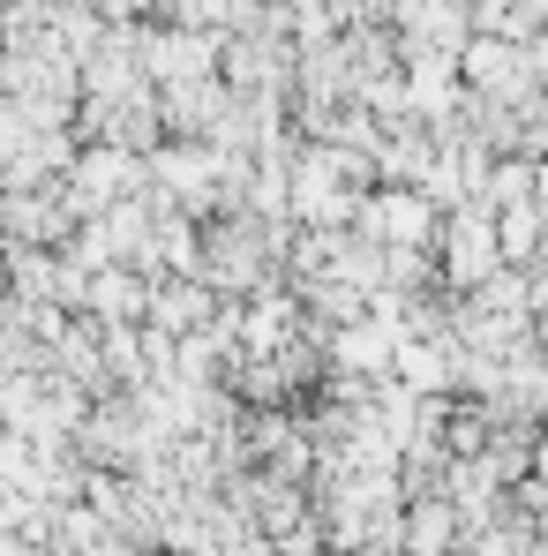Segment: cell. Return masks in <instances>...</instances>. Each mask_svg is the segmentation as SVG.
<instances>
[{
  "label": "cell",
  "instance_id": "obj_1",
  "mask_svg": "<svg viewBox=\"0 0 548 556\" xmlns=\"http://www.w3.org/2000/svg\"><path fill=\"white\" fill-rule=\"evenodd\" d=\"M458 91L488 98V105H541V46L534 38H488L473 30L466 46L451 53Z\"/></svg>",
  "mask_w": 548,
  "mask_h": 556
},
{
  "label": "cell",
  "instance_id": "obj_2",
  "mask_svg": "<svg viewBox=\"0 0 548 556\" xmlns=\"http://www.w3.org/2000/svg\"><path fill=\"white\" fill-rule=\"evenodd\" d=\"M429 256H436V286H481V278L496 271L504 256H496V226H488V203H458L436 218V241H429Z\"/></svg>",
  "mask_w": 548,
  "mask_h": 556
},
{
  "label": "cell",
  "instance_id": "obj_3",
  "mask_svg": "<svg viewBox=\"0 0 548 556\" xmlns=\"http://www.w3.org/2000/svg\"><path fill=\"white\" fill-rule=\"evenodd\" d=\"M211 308H218V293H211L203 278H151L143 331H158V339H188V331L211 324Z\"/></svg>",
  "mask_w": 548,
  "mask_h": 556
},
{
  "label": "cell",
  "instance_id": "obj_4",
  "mask_svg": "<svg viewBox=\"0 0 548 556\" xmlns=\"http://www.w3.org/2000/svg\"><path fill=\"white\" fill-rule=\"evenodd\" d=\"M143 301H151V278L128 271V264H105L84 278V316L91 324H143Z\"/></svg>",
  "mask_w": 548,
  "mask_h": 556
},
{
  "label": "cell",
  "instance_id": "obj_5",
  "mask_svg": "<svg viewBox=\"0 0 548 556\" xmlns=\"http://www.w3.org/2000/svg\"><path fill=\"white\" fill-rule=\"evenodd\" d=\"M98 23H151V0H91Z\"/></svg>",
  "mask_w": 548,
  "mask_h": 556
},
{
  "label": "cell",
  "instance_id": "obj_6",
  "mask_svg": "<svg viewBox=\"0 0 548 556\" xmlns=\"http://www.w3.org/2000/svg\"><path fill=\"white\" fill-rule=\"evenodd\" d=\"M339 23H383V0H331Z\"/></svg>",
  "mask_w": 548,
  "mask_h": 556
},
{
  "label": "cell",
  "instance_id": "obj_7",
  "mask_svg": "<svg viewBox=\"0 0 548 556\" xmlns=\"http://www.w3.org/2000/svg\"><path fill=\"white\" fill-rule=\"evenodd\" d=\"M68 8H91V0H68Z\"/></svg>",
  "mask_w": 548,
  "mask_h": 556
}]
</instances>
